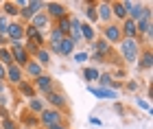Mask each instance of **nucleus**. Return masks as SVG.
<instances>
[{
  "label": "nucleus",
  "instance_id": "obj_1",
  "mask_svg": "<svg viewBox=\"0 0 153 129\" xmlns=\"http://www.w3.org/2000/svg\"><path fill=\"white\" fill-rule=\"evenodd\" d=\"M118 44H120V55H123V59H125V64H129V66L138 64V57H140V53H142V42H140V37H138V39H127V37H123Z\"/></svg>",
  "mask_w": 153,
  "mask_h": 129
},
{
  "label": "nucleus",
  "instance_id": "obj_2",
  "mask_svg": "<svg viewBox=\"0 0 153 129\" xmlns=\"http://www.w3.org/2000/svg\"><path fill=\"white\" fill-rule=\"evenodd\" d=\"M9 53H11V57H13V64L20 66V68H24L26 64L31 62L29 53H26V48H24V42H11L9 44Z\"/></svg>",
  "mask_w": 153,
  "mask_h": 129
},
{
  "label": "nucleus",
  "instance_id": "obj_3",
  "mask_svg": "<svg viewBox=\"0 0 153 129\" xmlns=\"http://www.w3.org/2000/svg\"><path fill=\"white\" fill-rule=\"evenodd\" d=\"M125 9H127V18L134 20V22H138V20H142L144 16H147V11L151 9L149 4H142V2H129V0H123Z\"/></svg>",
  "mask_w": 153,
  "mask_h": 129
},
{
  "label": "nucleus",
  "instance_id": "obj_4",
  "mask_svg": "<svg viewBox=\"0 0 153 129\" xmlns=\"http://www.w3.org/2000/svg\"><path fill=\"white\" fill-rule=\"evenodd\" d=\"M44 103H48V105L53 107V110L61 112V110H66V107H68V99H66V96H64V94H61V92L53 90V92L44 94Z\"/></svg>",
  "mask_w": 153,
  "mask_h": 129
},
{
  "label": "nucleus",
  "instance_id": "obj_5",
  "mask_svg": "<svg viewBox=\"0 0 153 129\" xmlns=\"http://www.w3.org/2000/svg\"><path fill=\"white\" fill-rule=\"evenodd\" d=\"M44 9H46V16L48 20H61V18H66L68 16V9H66V4H61V2H44Z\"/></svg>",
  "mask_w": 153,
  "mask_h": 129
},
{
  "label": "nucleus",
  "instance_id": "obj_6",
  "mask_svg": "<svg viewBox=\"0 0 153 129\" xmlns=\"http://www.w3.org/2000/svg\"><path fill=\"white\" fill-rule=\"evenodd\" d=\"M42 9H44V2H42V0H31V2L26 4L24 9H20V18H22L26 24H29L31 20H33V16L42 13Z\"/></svg>",
  "mask_w": 153,
  "mask_h": 129
},
{
  "label": "nucleus",
  "instance_id": "obj_7",
  "mask_svg": "<svg viewBox=\"0 0 153 129\" xmlns=\"http://www.w3.org/2000/svg\"><path fill=\"white\" fill-rule=\"evenodd\" d=\"M39 123L44 125V127H51V125L64 123V116H61V112L53 110V107H46V110L39 114Z\"/></svg>",
  "mask_w": 153,
  "mask_h": 129
},
{
  "label": "nucleus",
  "instance_id": "obj_8",
  "mask_svg": "<svg viewBox=\"0 0 153 129\" xmlns=\"http://www.w3.org/2000/svg\"><path fill=\"white\" fill-rule=\"evenodd\" d=\"M103 39H105L107 44H118L123 39V35H120V24H105L103 26Z\"/></svg>",
  "mask_w": 153,
  "mask_h": 129
},
{
  "label": "nucleus",
  "instance_id": "obj_9",
  "mask_svg": "<svg viewBox=\"0 0 153 129\" xmlns=\"http://www.w3.org/2000/svg\"><path fill=\"white\" fill-rule=\"evenodd\" d=\"M88 92L94 94L96 99H105V101H116L120 94L116 90H109V87H99V85H88Z\"/></svg>",
  "mask_w": 153,
  "mask_h": 129
},
{
  "label": "nucleus",
  "instance_id": "obj_10",
  "mask_svg": "<svg viewBox=\"0 0 153 129\" xmlns=\"http://www.w3.org/2000/svg\"><path fill=\"white\" fill-rule=\"evenodd\" d=\"M35 92H42V94H48V92H53L55 90V81L51 74H42V77L35 79Z\"/></svg>",
  "mask_w": 153,
  "mask_h": 129
},
{
  "label": "nucleus",
  "instance_id": "obj_11",
  "mask_svg": "<svg viewBox=\"0 0 153 129\" xmlns=\"http://www.w3.org/2000/svg\"><path fill=\"white\" fill-rule=\"evenodd\" d=\"M7 39L9 42H22L24 39V22H9Z\"/></svg>",
  "mask_w": 153,
  "mask_h": 129
},
{
  "label": "nucleus",
  "instance_id": "obj_12",
  "mask_svg": "<svg viewBox=\"0 0 153 129\" xmlns=\"http://www.w3.org/2000/svg\"><path fill=\"white\" fill-rule=\"evenodd\" d=\"M4 81H9V83H13V85L22 83V81H24V70H22V68H20V66H16V64H11L9 68H7Z\"/></svg>",
  "mask_w": 153,
  "mask_h": 129
},
{
  "label": "nucleus",
  "instance_id": "obj_13",
  "mask_svg": "<svg viewBox=\"0 0 153 129\" xmlns=\"http://www.w3.org/2000/svg\"><path fill=\"white\" fill-rule=\"evenodd\" d=\"M120 35L123 37H127V39H138V26L134 20H123V24H120Z\"/></svg>",
  "mask_w": 153,
  "mask_h": 129
},
{
  "label": "nucleus",
  "instance_id": "obj_14",
  "mask_svg": "<svg viewBox=\"0 0 153 129\" xmlns=\"http://www.w3.org/2000/svg\"><path fill=\"white\" fill-rule=\"evenodd\" d=\"M31 26H33V29H35V31H44V29H51V20H48V16H46V13L44 11H42V13H37V16H33V20H31V22H29Z\"/></svg>",
  "mask_w": 153,
  "mask_h": 129
},
{
  "label": "nucleus",
  "instance_id": "obj_15",
  "mask_svg": "<svg viewBox=\"0 0 153 129\" xmlns=\"http://www.w3.org/2000/svg\"><path fill=\"white\" fill-rule=\"evenodd\" d=\"M96 18L101 22L109 24V20H112V2H99L96 4Z\"/></svg>",
  "mask_w": 153,
  "mask_h": 129
},
{
  "label": "nucleus",
  "instance_id": "obj_16",
  "mask_svg": "<svg viewBox=\"0 0 153 129\" xmlns=\"http://www.w3.org/2000/svg\"><path fill=\"white\" fill-rule=\"evenodd\" d=\"M68 37H70L74 44L81 42V20L76 16H70V33H68Z\"/></svg>",
  "mask_w": 153,
  "mask_h": 129
},
{
  "label": "nucleus",
  "instance_id": "obj_17",
  "mask_svg": "<svg viewBox=\"0 0 153 129\" xmlns=\"http://www.w3.org/2000/svg\"><path fill=\"white\" fill-rule=\"evenodd\" d=\"M136 26H138V37H142V35H151V9L147 11V16H144L142 20H138L136 22Z\"/></svg>",
  "mask_w": 153,
  "mask_h": 129
},
{
  "label": "nucleus",
  "instance_id": "obj_18",
  "mask_svg": "<svg viewBox=\"0 0 153 129\" xmlns=\"http://www.w3.org/2000/svg\"><path fill=\"white\" fill-rule=\"evenodd\" d=\"M151 66H153V53H151V46H147L142 50V55L138 57V68L140 70H151Z\"/></svg>",
  "mask_w": 153,
  "mask_h": 129
},
{
  "label": "nucleus",
  "instance_id": "obj_19",
  "mask_svg": "<svg viewBox=\"0 0 153 129\" xmlns=\"http://www.w3.org/2000/svg\"><path fill=\"white\" fill-rule=\"evenodd\" d=\"M74 42L70 37H64L59 42V50H57V55H61V57H70V55H74Z\"/></svg>",
  "mask_w": 153,
  "mask_h": 129
},
{
  "label": "nucleus",
  "instance_id": "obj_20",
  "mask_svg": "<svg viewBox=\"0 0 153 129\" xmlns=\"http://www.w3.org/2000/svg\"><path fill=\"white\" fill-rule=\"evenodd\" d=\"M92 50L99 53V55H103V57L107 59V55L112 53V44H107L103 37H101V39H94V42H92Z\"/></svg>",
  "mask_w": 153,
  "mask_h": 129
},
{
  "label": "nucleus",
  "instance_id": "obj_21",
  "mask_svg": "<svg viewBox=\"0 0 153 129\" xmlns=\"http://www.w3.org/2000/svg\"><path fill=\"white\" fill-rule=\"evenodd\" d=\"M99 87H109V90H120V83H118V81H114V77H112V74H101V77H99Z\"/></svg>",
  "mask_w": 153,
  "mask_h": 129
},
{
  "label": "nucleus",
  "instance_id": "obj_22",
  "mask_svg": "<svg viewBox=\"0 0 153 129\" xmlns=\"http://www.w3.org/2000/svg\"><path fill=\"white\" fill-rule=\"evenodd\" d=\"M22 70H24V74H29V77H33V79H37V77H42V74H44V68H42L37 62H33V59L22 68Z\"/></svg>",
  "mask_w": 153,
  "mask_h": 129
},
{
  "label": "nucleus",
  "instance_id": "obj_23",
  "mask_svg": "<svg viewBox=\"0 0 153 129\" xmlns=\"http://www.w3.org/2000/svg\"><path fill=\"white\" fill-rule=\"evenodd\" d=\"M81 39H85V42H90V44L96 39V29H94L92 24L81 22Z\"/></svg>",
  "mask_w": 153,
  "mask_h": 129
},
{
  "label": "nucleus",
  "instance_id": "obj_24",
  "mask_svg": "<svg viewBox=\"0 0 153 129\" xmlns=\"http://www.w3.org/2000/svg\"><path fill=\"white\" fill-rule=\"evenodd\" d=\"M81 77H83L85 83H92V81H99L101 72H99V68H94V66H85V68H83V72H81Z\"/></svg>",
  "mask_w": 153,
  "mask_h": 129
},
{
  "label": "nucleus",
  "instance_id": "obj_25",
  "mask_svg": "<svg viewBox=\"0 0 153 129\" xmlns=\"http://www.w3.org/2000/svg\"><path fill=\"white\" fill-rule=\"evenodd\" d=\"M33 62H37L42 68H46V66H51V53H48V48L44 46V48H39L35 53V57H33Z\"/></svg>",
  "mask_w": 153,
  "mask_h": 129
},
{
  "label": "nucleus",
  "instance_id": "obj_26",
  "mask_svg": "<svg viewBox=\"0 0 153 129\" xmlns=\"http://www.w3.org/2000/svg\"><path fill=\"white\" fill-rule=\"evenodd\" d=\"M44 110H46V103H44V99H42V96H33L29 101V112H33V114H37V116H39Z\"/></svg>",
  "mask_w": 153,
  "mask_h": 129
},
{
  "label": "nucleus",
  "instance_id": "obj_27",
  "mask_svg": "<svg viewBox=\"0 0 153 129\" xmlns=\"http://www.w3.org/2000/svg\"><path fill=\"white\" fill-rule=\"evenodd\" d=\"M18 92L20 94H22V96H26V99H33V96H37V94H35V87H33V83H29V81H22V83H18Z\"/></svg>",
  "mask_w": 153,
  "mask_h": 129
},
{
  "label": "nucleus",
  "instance_id": "obj_28",
  "mask_svg": "<svg viewBox=\"0 0 153 129\" xmlns=\"http://www.w3.org/2000/svg\"><path fill=\"white\" fill-rule=\"evenodd\" d=\"M2 16L7 18H20V9H18V4L16 2H2Z\"/></svg>",
  "mask_w": 153,
  "mask_h": 129
},
{
  "label": "nucleus",
  "instance_id": "obj_29",
  "mask_svg": "<svg viewBox=\"0 0 153 129\" xmlns=\"http://www.w3.org/2000/svg\"><path fill=\"white\" fill-rule=\"evenodd\" d=\"M112 18H118L120 22L127 20V9H125L123 2H112Z\"/></svg>",
  "mask_w": 153,
  "mask_h": 129
},
{
  "label": "nucleus",
  "instance_id": "obj_30",
  "mask_svg": "<svg viewBox=\"0 0 153 129\" xmlns=\"http://www.w3.org/2000/svg\"><path fill=\"white\" fill-rule=\"evenodd\" d=\"M85 18H88V24H92L94 22H99V18H96V4L94 2H85Z\"/></svg>",
  "mask_w": 153,
  "mask_h": 129
},
{
  "label": "nucleus",
  "instance_id": "obj_31",
  "mask_svg": "<svg viewBox=\"0 0 153 129\" xmlns=\"http://www.w3.org/2000/svg\"><path fill=\"white\" fill-rule=\"evenodd\" d=\"M55 29H59L64 35L68 37V33H70V16H66V18H61L57 20V24H55Z\"/></svg>",
  "mask_w": 153,
  "mask_h": 129
},
{
  "label": "nucleus",
  "instance_id": "obj_32",
  "mask_svg": "<svg viewBox=\"0 0 153 129\" xmlns=\"http://www.w3.org/2000/svg\"><path fill=\"white\" fill-rule=\"evenodd\" d=\"M0 64H2L4 68H9V66L13 64V57H11V53H9V48H7V46H2V48H0Z\"/></svg>",
  "mask_w": 153,
  "mask_h": 129
},
{
  "label": "nucleus",
  "instance_id": "obj_33",
  "mask_svg": "<svg viewBox=\"0 0 153 129\" xmlns=\"http://www.w3.org/2000/svg\"><path fill=\"white\" fill-rule=\"evenodd\" d=\"M48 31H51V35H48V39H51V44H59L61 39L66 37L64 33H61L59 29H55V26H51V29H48Z\"/></svg>",
  "mask_w": 153,
  "mask_h": 129
},
{
  "label": "nucleus",
  "instance_id": "obj_34",
  "mask_svg": "<svg viewBox=\"0 0 153 129\" xmlns=\"http://www.w3.org/2000/svg\"><path fill=\"white\" fill-rule=\"evenodd\" d=\"M7 31H9V18L0 13V35L7 39Z\"/></svg>",
  "mask_w": 153,
  "mask_h": 129
},
{
  "label": "nucleus",
  "instance_id": "obj_35",
  "mask_svg": "<svg viewBox=\"0 0 153 129\" xmlns=\"http://www.w3.org/2000/svg\"><path fill=\"white\" fill-rule=\"evenodd\" d=\"M0 129H18V123L13 118H4L2 123H0Z\"/></svg>",
  "mask_w": 153,
  "mask_h": 129
},
{
  "label": "nucleus",
  "instance_id": "obj_36",
  "mask_svg": "<svg viewBox=\"0 0 153 129\" xmlns=\"http://www.w3.org/2000/svg\"><path fill=\"white\" fill-rule=\"evenodd\" d=\"M72 59H74V64H85L90 59V55H88V53H74Z\"/></svg>",
  "mask_w": 153,
  "mask_h": 129
},
{
  "label": "nucleus",
  "instance_id": "obj_37",
  "mask_svg": "<svg viewBox=\"0 0 153 129\" xmlns=\"http://www.w3.org/2000/svg\"><path fill=\"white\" fill-rule=\"evenodd\" d=\"M136 105H138V107H142V110H147V112H151L149 101H144V99H136Z\"/></svg>",
  "mask_w": 153,
  "mask_h": 129
},
{
  "label": "nucleus",
  "instance_id": "obj_38",
  "mask_svg": "<svg viewBox=\"0 0 153 129\" xmlns=\"http://www.w3.org/2000/svg\"><path fill=\"white\" fill-rule=\"evenodd\" d=\"M90 59H92L94 64H103V62H105V57L99 55V53H94V50H92V55H90Z\"/></svg>",
  "mask_w": 153,
  "mask_h": 129
},
{
  "label": "nucleus",
  "instance_id": "obj_39",
  "mask_svg": "<svg viewBox=\"0 0 153 129\" xmlns=\"http://www.w3.org/2000/svg\"><path fill=\"white\" fill-rule=\"evenodd\" d=\"M125 87L131 90V92H136V90H138V83H136V81H127V85H125Z\"/></svg>",
  "mask_w": 153,
  "mask_h": 129
},
{
  "label": "nucleus",
  "instance_id": "obj_40",
  "mask_svg": "<svg viewBox=\"0 0 153 129\" xmlns=\"http://www.w3.org/2000/svg\"><path fill=\"white\" fill-rule=\"evenodd\" d=\"M0 118H2V120L4 118H11V114L7 112V107H0Z\"/></svg>",
  "mask_w": 153,
  "mask_h": 129
},
{
  "label": "nucleus",
  "instance_id": "obj_41",
  "mask_svg": "<svg viewBox=\"0 0 153 129\" xmlns=\"http://www.w3.org/2000/svg\"><path fill=\"white\" fill-rule=\"evenodd\" d=\"M46 129H68L64 123H57V125H51V127H46Z\"/></svg>",
  "mask_w": 153,
  "mask_h": 129
},
{
  "label": "nucleus",
  "instance_id": "obj_42",
  "mask_svg": "<svg viewBox=\"0 0 153 129\" xmlns=\"http://www.w3.org/2000/svg\"><path fill=\"white\" fill-rule=\"evenodd\" d=\"M4 74H7V68L0 64V81H4Z\"/></svg>",
  "mask_w": 153,
  "mask_h": 129
},
{
  "label": "nucleus",
  "instance_id": "obj_43",
  "mask_svg": "<svg viewBox=\"0 0 153 129\" xmlns=\"http://www.w3.org/2000/svg\"><path fill=\"white\" fill-rule=\"evenodd\" d=\"M90 123H92V125H96V127H101V125H103L99 118H90Z\"/></svg>",
  "mask_w": 153,
  "mask_h": 129
},
{
  "label": "nucleus",
  "instance_id": "obj_44",
  "mask_svg": "<svg viewBox=\"0 0 153 129\" xmlns=\"http://www.w3.org/2000/svg\"><path fill=\"white\" fill-rule=\"evenodd\" d=\"M0 94H4V81H0Z\"/></svg>",
  "mask_w": 153,
  "mask_h": 129
},
{
  "label": "nucleus",
  "instance_id": "obj_45",
  "mask_svg": "<svg viewBox=\"0 0 153 129\" xmlns=\"http://www.w3.org/2000/svg\"><path fill=\"white\" fill-rule=\"evenodd\" d=\"M4 42H7V39H4L2 35H0V48H2V46H4Z\"/></svg>",
  "mask_w": 153,
  "mask_h": 129
}]
</instances>
